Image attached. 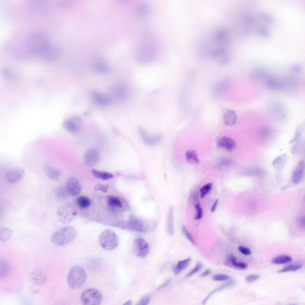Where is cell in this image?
Masks as SVG:
<instances>
[{"mask_svg": "<svg viewBox=\"0 0 305 305\" xmlns=\"http://www.w3.org/2000/svg\"><path fill=\"white\" fill-rule=\"evenodd\" d=\"M233 284V282L231 281H230L225 283L222 286H221L218 288H217L214 290L212 291L211 292L209 293L208 295L206 297L203 301L202 303L203 304H204L208 300V299L214 293L217 292L220 290L224 288L229 286L230 285H232Z\"/></svg>", "mask_w": 305, "mask_h": 305, "instance_id": "cell-40", "label": "cell"}, {"mask_svg": "<svg viewBox=\"0 0 305 305\" xmlns=\"http://www.w3.org/2000/svg\"><path fill=\"white\" fill-rule=\"evenodd\" d=\"M92 172L93 175L95 177L104 180H108L113 177V175L111 173L106 172L99 171L93 169Z\"/></svg>", "mask_w": 305, "mask_h": 305, "instance_id": "cell-29", "label": "cell"}, {"mask_svg": "<svg viewBox=\"0 0 305 305\" xmlns=\"http://www.w3.org/2000/svg\"><path fill=\"white\" fill-rule=\"evenodd\" d=\"M182 230L183 233L186 236V237L194 245L195 244V242L192 236L188 231L186 227L184 225H183L182 226Z\"/></svg>", "mask_w": 305, "mask_h": 305, "instance_id": "cell-49", "label": "cell"}, {"mask_svg": "<svg viewBox=\"0 0 305 305\" xmlns=\"http://www.w3.org/2000/svg\"><path fill=\"white\" fill-rule=\"evenodd\" d=\"M287 159V155L283 154L276 158L272 162V164L274 169L277 172H279L286 165Z\"/></svg>", "mask_w": 305, "mask_h": 305, "instance_id": "cell-23", "label": "cell"}, {"mask_svg": "<svg viewBox=\"0 0 305 305\" xmlns=\"http://www.w3.org/2000/svg\"><path fill=\"white\" fill-rule=\"evenodd\" d=\"M185 158L189 164H197L199 163V160L197 152L193 150H188L185 153Z\"/></svg>", "mask_w": 305, "mask_h": 305, "instance_id": "cell-27", "label": "cell"}, {"mask_svg": "<svg viewBox=\"0 0 305 305\" xmlns=\"http://www.w3.org/2000/svg\"><path fill=\"white\" fill-rule=\"evenodd\" d=\"M229 86V83L227 80H221L215 84L213 87V91L216 95H223L227 92Z\"/></svg>", "mask_w": 305, "mask_h": 305, "instance_id": "cell-20", "label": "cell"}, {"mask_svg": "<svg viewBox=\"0 0 305 305\" xmlns=\"http://www.w3.org/2000/svg\"><path fill=\"white\" fill-rule=\"evenodd\" d=\"M13 231L10 229L7 228H3L0 230V240L5 242L8 240L11 237Z\"/></svg>", "mask_w": 305, "mask_h": 305, "instance_id": "cell-33", "label": "cell"}, {"mask_svg": "<svg viewBox=\"0 0 305 305\" xmlns=\"http://www.w3.org/2000/svg\"><path fill=\"white\" fill-rule=\"evenodd\" d=\"M24 174V170L19 167L10 169L6 172L5 177L7 181L11 183H16L23 178Z\"/></svg>", "mask_w": 305, "mask_h": 305, "instance_id": "cell-11", "label": "cell"}, {"mask_svg": "<svg viewBox=\"0 0 305 305\" xmlns=\"http://www.w3.org/2000/svg\"><path fill=\"white\" fill-rule=\"evenodd\" d=\"M29 277L30 281L34 284L42 285L46 281V277L45 273L41 270L35 269L29 273Z\"/></svg>", "mask_w": 305, "mask_h": 305, "instance_id": "cell-13", "label": "cell"}, {"mask_svg": "<svg viewBox=\"0 0 305 305\" xmlns=\"http://www.w3.org/2000/svg\"><path fill=\"white\" fill-rule=\"evenodd\" d=\"M82 120L78 116H72L66 119L63 122V126L64 129L71 133H77L80 129Z\"/></svg>", "mask_w": 305, "mask_h": 305, "instance_id": "cell-7", "label": "cell"}, {"mask_svg": "<svg viewBox=\"0 0 305 305\" xmlns=\"http://www.w3.org/2000/svg\"><path fill=\"white\" fill-rule=\"evenodd\" d=\"M261 17L267 23H270L272 19L268 15L265 14H262Z\"/></svg>", "mask_w": 305, "mask_h": 305, "instance_id": "cell-54", "label": "cell"}, {"mask_svg": "<svg viewBox=\"0 0 305 305\" xmlns=\"http://www.w3.org/2000/svg\"><path fill=\"white\" fill-rule=\"evenodd\" d=\"M133 248L136 255L140 258L145 257L149 250L148 244L144 239L141 237L138 238L134 240Z\"/></svg>", "mask_w": 305, "mask_h": 305, "instance_id": "cell-8", "label": "cell"}, {"mask_svg": "<svg viewBox=\"0 0 305 305\" xmlns=\"http://www.w3.org/2000/svg\"><path fill=\"white\" fill-rule=\"evenodd\" d=\"M76 229L72 226L62 228L55 232L51 241L53 244L58 246L66 245L72 242L77 236Z\"/></svg>", "mask_w": 305, "mask_h": 305, "instance_id": "cell-2", "label": "cell"}, {"mask_svg": "<svg viewBox=\"0 0 305 305\" xmlns=\"http://www.w3.org/2000/svg\"><path fill=\"white\" fill-rule=\"evenodd\" d=\"M298 224L299 227L301 228H304L305 219L303 217H299L298 220Z\"/></svg>", "mask_w": 305, "mask_h": 305, "instance_id": "cell-53", "label": "cell"}, {"mask_svg": "<svg viewBox=\"0 0 305 305\" xmlns=\"http://www.w3.org/2000/svg\"><path fill=\"white\" fill-rule=\"evenodd\" d=\"M77 211L75 207L70 203H65L61 206L57 211L58 220L64 224L72 221L76 216Z\"/></svg>", "mask_w": 305, "mask_h": 305, "instance_id": "cell-5", "label": "cell"}, {"mask_svg": "<svg viewBox=\"0 0 305 305\" xmlns=\"http://www.w3.org/2000/svg\"><path fill=\"white\" fill-rule=\"evenodd\" d=\"M113 94L114 97L120 101L126 99L128 94L127 87L122 84H119L114 86L112 89Z\"/></svg>", "mask_w": 305, "mask_h": 305, "instance_id": "cell-17", "label": "cell"}, {"mask_svg": "<svg viewBox=\"0 0 305 305\" xmlns=\"http://www.w3.org/2000/svg\"><path fill=\"white\" fill-rule=\"evenodd\" d=\"M127 228L138 232L143 233L148 229L147 225L140 219L131 216L127 224Z\"/></svg>", "mask_w": 305, "mask_h": 305, "instance_id": "cell-10", "label": "cell"}, {"mask_svg": "<svg viewBox=\"0 0 305 305\" xmlns=\"http://www.w3.org/2000/svg\"><path fill=\"white\" fill-rule=\"evenodd\" d=\"M304 169V163L300 161L293 170L292 175V181L294 184L299 183L302 179Z\"/></svg>", "mask_w": 305, "mask_h": 305, "instance_id": "cell-19", "label": "cell"}, {"mask_svg": "<svg viewBox=\"0 0 305 305\" xmlns=\"http://www.w3.org/2000/svg\"><path fill=\"white\" fill-rule=\"evenodd\" d=\"M50 43L48 37L44 32L36 31L28 37L26 47L29 52L41 54Z\"/></svg>", "mask_w": 305, "mask_h": 305, "instance_id": "cell-1", "label": "cell"}, {"mask_svg": "<svg viewBox=\"0 0 305 305\" xmlns=\"http://www.w3.org/2000/svg\"><path fill=\"white\" fill-rule=\"evenodd\" d=\"M152 57L151 50L149 48L144 47L140 49L137 52L136 59L139 63L144 65L149 63Z\"/></svg>", "mask_w": 305, "mask_h": 305, "instance_id": "cell-12", "label": "cell"}, {"mask_svg": "<svg viewBox=\"0 0 305 305\" xmlns=\"http://www.w3.org/2000/svg\"><path fill=\"white\" fill-rule=\"evenodd\" d=\"M108 188L109 186L108 185L98 183L95 186L94 190L96 191H100L106 193L107 192Z\"/></svg>", "mask_w": 305, "mask_h": 305, "instance_id": "cell-46", "label": "cell"}, {"mask_svg": "<svg viewBox=\"0 0 305 305\" xmlns=\"http://www.w3.org/2000/svg\"><path fill=\"white\" fill-rule=\"evenodd\" d=\"M60 51L58 47L50 43L41 54L43 58L48 61H54L59 57Z\"/></svg>", "mask_w": 305, "mask_h": 305, "instance_id": "cell-9", "label": "cell"}, {"mask_svg": "<svg viewBox=\"0 0 305 305\" xmlns=\"http://www.w3.org/2000/svg\"><path fill=\"white\" fill-rule=\"evenodd\" d=\"M91 96L94 101L100 105H108L112 102V99L108 95L97 91L92 92Z\"/></svg>", "mask_w": 305, "mask_h": 305, "instance_id": "cell-16", "label": "cell"}, {"mask_svg": "<svg viewBox=\"0 0 305 305\" xmlns=\"http://www.w3.org/2000/svg\"><path fill=\"white\" fill-rule=\"evenodd\" d=\"M304 146L303 141L298 140L292 147L290 151L293 154H298L302 151Z\"/></svg>", "mask_w": 305, "mask_h": 305, "instance_id": "cell-37", "label": "cell"}, {"mask_svg": "<svg viewBox=\"0 0 305 305\" xmlns=\"http://www.w3.org/2000/svg\"><path fill=\"white\" fill-rule=\"evenodd\" d=\"M191 260V259L189 257L179 261L177 265L173 267L174 274L176 275L179 274L187 266Z\"/></svg>", "mask_w": 305, "mask_h": 305, "instance_id": "cell-28", "label": "cell"}, {"mask_svg": "<svg viewBox=\"0 0 305 305\" xmlns=\"http://www.w3.org/2000/svg\"><path fill=\"white\" fill-rule=\"evenodd\" d=\"M259 136L260 138L264 140H267L270 138L272 135L271 130L267 128L262 129L259 131Z\"/></svg>", "mask_w": 305, "mask_h": 305, "instance_id": "cell-38", "label": "cell"}, {"mask_svg": "<svg viewBox=\"0 0 305 305\" xmlns=\"http://www.w3.org/2000/svg\"><path fill=\"white\" fill-rule=\"evenodd\" d=\"M213 185L212 183H208L203 186L200 189V196L202 198L209 192L211 190Z\"/></svg>", "mask_w": 305, "mask_h": 305, "instance_id": "cell-43", "label": "cell"}, {"mask_svg": "<svg viewBox=\"0 0 305 305\" xmlns=\"http://www.w3.org/2000/svg\"><path fill=\"white\" fill-rule=\"evenodd\" d=\"M87 278L86 273L84 269L79 265L72 267L68 274L67 281L69 287L76 289L82 287Z\"/></svg>", "mask_w": 305, "mask_h": 305, "instance_id": "cell-3", "label": "cell"}, {"mask_svg": "<svg viewBox=\"0 0 305 305\" xmlns=\"http://www.w3.org/2000/svg\"><path fill=\"white\" fill-rule=\"evenodd\" d=\"M9 270V264L7 261L4 259L0 260V278H4L8 273Z\"/></svg>", "mask_w": 305, "mask_h": 305, "instance_id": "cell-30", "label": "cell"}, {"mask_svg": "<svg viewBox=\"0 0 305 305\" xmlns=\"http://www.w3.org/2000/svg\"><path fill=\"white\" fill-rule=\"evenodd\" d=\"M69 193L66 188L63 187H60L58 188L56 191L57 197L60 199H65L68 196Z\"/></svg>", "mask_w": 305, "mask_h": 305, "instance_id": "cell-41", "label": "cell"}, {"mask_svg": "<svg viewBox=\"0 0 305 305\" xmlns=\"http://www.w3.org/2000/svg\"><path fill=\"white\" fill-rule=\"evenodd\" d=\"M202 267V264L201 263L198 262L196 266L187 275V276L189 277L195 274L200 270Z\"/></svg>", "mask_w": 305, "mask_h": 305, "instance_id": "cell-47", "label": "cell"}, {"mask_svg": "<svg viewBox=\"0 0 305 305\" xmlns=\"http://www.w3.org/2000/svg\"><path fill=\"white\" fill-rule=\"evenodd\" d=\"M239 251L242 254L245 255H249L251 252L248 248L243 246H239L238 248Z\"/></svg>", "mask_w": 305, "mask_h": 305, "instance_id": "cell-51", "label": "cell"}, {"mask_svg": "<svg viewBox=\"0 0 305 305\" xmlns=\"http://www.w3.org/2000/svg\"><path fill=\"white\" fill-rule=\"evenodd\" d=\"M291 257L286 255H281L274 258L271 260V263L274 264H281L289 262L292 261Z\"/></svg>", "mask_w": 305, "mask_h": 305, "instance_id": "cell-31", "label": "cell"}, {"mask_svg": "<svg viewBox=\"0 0 305 305\" xmlns=\"http://www.w3.org/2000/svg\"><path fill=\"white\" fill-rule=\"evenodd\" d=\"M171 281V278H169L167 280L158 288V290H161L167 286Z\"/></svg>", "mask_w": 305, "mask_h": 305, "instance_id": "cell-55", "label": "cell"}, {"mask_svg": "<svg viewBox=\"0 0 305 305\" xmlns=\"http://www.w3.org/2000/svg\"><path fill=\"white\" fill-rule=\"evenodd\" d=\"M100 158V154L98 150L91 148L87 150L85 154L84 160L86 163L90 166L96 164Z\"/></svg>", "mask_w": 305, "mask_h": 305, "instance_id": "cell-15", "label": "cell"}, {"mask_svg": "<svg viewBox=\"0 0 305 305\" xmlns=\"http://www.w3.org/2000/svg\"><path fill=\"white\" fill-rule=\"evenodd\" d=\"M225 263L227 266L239 270L246 269L248 266L245 263L237 261L236 257L233 254L228 256Z\"/></svg>", "mask_w": 305, "mask_h": 305, "instance_id": "cell-22", "label": "cell"}, {"mask_svg": "<svg viewBox=\"0 0 305 305\" xmlns=\"http://www.w3.org/2000/svg\"><path fill=\"white\" fill-rule=\"evenodd\" d=\"M94 69L97 72L101 74H106L109 71V69L108 66L103 63L96 64Z\"/></svg>", "mask_w": 305, "mask_h": 305, "instance_id": "cell-39", "label": "cell"}, {"mask_svg": "<svg viewBox=\"0 0 305 305\" xmlns=\"http://www.w3.org/2000/svg\"><path fill=\"white\" fill-rule=\"evenodd\" d=\"M260 277V275L258 274H251L247 276L245 278L246 281L248 282H251L258 279Z\"/></svg>", "mask_w": 305, "mask_h": 305, "instance_id": "cell-50", "label": "cell"}, {"mask_svg": "<svg viewBox=\"0 0 305 305\" xmlns=\"http://www.w3.org/2000/svg\"><path fill=\"white\" fill-rule=\"evenodd\" d=\"M211 273V271L209 270H206L201 273L200 275L201 277H204L207 276L209 275Z\"/></svg>", "mask_w": 305, "mask_h": 305, "instance_id": "cell-57", "label": "cell"}, {"mask_svg": "<svg viewBox=\"0 0 305 305\" xmlns=\"http://www.w3.org/2000/svg\"><path fill=\"white\" fill-rule=\"evenodd\" d=\"M106 198L107 203L110 206L118 208L122 207V202L118 197L113 196H108Z\"/></svg>", "mask_w": 305, "mask_h": 305, "instance_id": "cell-32", "label": "cell"}, {"mask_svg": "<svg viewBox=\"0 0 305 305\" xmlns=\"http://www.w3.org/2000/svg\"><path fill=\"white\" fill-rule=\"evenodd\" d=\"M249 172L251 174L260 177L263 175L264 171L261 167L257 166H253L249 169Z\"/></svg>", "mask_w": 305, "mask_h": 305, "instance_id": "cell-36", "label": "cell"}, {"mask_svg": "<svg viewBox=\"0 0 305 305\" xmlns=\"http://www.w3.org/2000/svg\"><path fill=\"white\" fill-rule=\"evenodd\" d=\"M292 68L294 70L296 71H300L301 69V66L297 64L292 65L291 66Z\"/></svg>", "mask_w": 305, "mask_h": 305, "instance_id": "cell-58", "label": "cell"}, {"mask_svg": "<svg viewBox=\"0 0 305 305\" xmlns=\"http://www.w3.org/2000/svg\"><path fill=\"white\" fill-rule=\"evenodd\" d=\"M139 130L142 140L147 144L153 145L159 142L161 140L162 136L160 134L150 136L141 127H139Z\"/></svg>", "mask_w": 305, "mask_h": 305, "instance_id": "cell-18", "label": "cell"}, {"mask_svg": "<svg viewBox=\"0 0 305 305\" xmlns=\"http://www.w3.org/2000/svg\"><path fill=\"white\" fill-rule=\"evenodd\" d=\"M66 188L69 193L72 196L78 195L81 190V186L77 179L75 178L71 177L67 180Z\"/></svg>", "mask_w": 305, "mask_h": 305, "instance_id": "cell-14", "label": "cell"}, {"mask_svg": "<svg viewBox=\"0 0 305 305\" xmlns=\"http://www.w3.org/2000/svg\"><path fill=\"white\" fill-rule=\"evenodd\" d=\"M218 147L223 148L229 151L234 150L236 147L235 142L231 138L226 136L220 137L217 142Z\"/></svg>", "mask_w": 305, "mask_h": 305, "instance_id": "cell-21", "label": "cell"}, {"mask_svg": "<svg viewBox=\"0 0 305 305\" xmlns=\"http://www.w3.org/2000/svg\"><path fill=\"white\" fill-rule=\"evenodd\" d=\"M302 126V125H300L296 128L294 136L290 141L289 142L290 144H291L299 140L302 134L303 129Z\"/></svg>", "mask_w": 305, "mask_h": 305, "instance_id": "cell-42", "label": "cell"}, {"mask_svg": "<svg viewBox=\"0 0 305 305\" xmlns=\"http://www.w3.org/2000/svg\"><path fill=\"white\" fill-rule=\"evenodd\" d=\"M237 119V115L235 111L233 110L227 111L223 116V121L224 124L227 126H232L236 123Z\"/></svg>", "mask_w": 305, "mask_h": 305, "instance_id": "cell-25", "label": "cell"}, {"mask_svg": "<svg viewBox=\"0 0 305 305\" xmlns=\"http://www.w3.org/2000/svg\"><path fill=\"white\" fill-rule=\"evenodd\" d=\"M44 172L46 175L49 178L57 180L61 175L60 171L54 168L49 163H47L44 166Z\"/></svg>", "mask_w": 305, "mask_h": 305, "instance_id": "cell-24", "label": "cell"}, {"mask_svg": "<svg viewBox=\"0 0 305 305\" xmlns=\"http://www.w3.org/2000/svg\"><path fill=\"white\" fill-rule=\"evenodd\" d=\"M173 222V208L170 206L168 211L166 224L167 232L170 235H173L174 232Z\"/></svg>", "mask_w": 305, "mask_h": 305, "instance_id": "cell-26", "label": "cell"}, {"mask_svg": "<svg viewBox=\"0 0 305 305\" xmlns=\"http://www.w3.org/2000/svg\"><path fill=\"white\" fill-rule=\"evenodd\" d=\"M124 305H131L132 304V302L130 300H129L126 301L124 304Z\"/></svg>", "mask_w": 305, "mask_h": 305, "instance_id": "cell-59", "label": "cell"}, {"mask_svg": "<svg viewBox=\"0 0 305 305\" xmlns=\"http://www.w3.org/2000/svg\"><path fill=\"white\" fill-rule=\"evenodd\" d=\"M302 265L300 264H295L289 265L285 266L278 271V273H283L290 271H294L298 270L301 268Z\"/></svg>", "mask_w": 305, "mask_h": 305, "instance_id": "cell-35", "label": "cell"}, {"mask_svg": "<svg viewBox=\"0 0 305 305\" xmlns=\"http://www.w3.org/2000/svg\"><path fill=\"white\" fill-rule=\"evenodd\" d=\"M150 300V298L149 295L145 294L143 295L140 300L138 302L137 305H146L148 304Z\"/></svg>", "mask_w": 305, "mask_h": 305, "instance_id": "cell-48", "label": "cell"}, {"mask_svg": "<svg viewBox=\"0 0 305 305\" xmlns=\"http://www.w3.org/2000/svg\"><path fill=\"white\" fill-rule=\"evenodd\" d=\"M257 31L259 34L262 35L266 37H268L270 36V33L266 29L259 27L258 28Z\"/></svg>", "mask_w": 305, "mask_h": 305, "instance_id": "cell-52", "label": "cell"}, {"mask_svg": "<svg viewBox=\"0 0 305 305\" xmlns=\"http://www.w3.org/2000/svg\"><path fill=\"white\" fill-rule=\"evenodd\" d=\"M195 208L197 211L195 219L198 220L201 219L203 217V210L199 203H197L195 205Z\"/></svg>", "mask_w": 305, "mask_h": 305, "instance_id": "cell-45", "label": "cell"}, {"mask_svg": "<svg viewBox=\"0 0 305 305\" xmlns=\"http://www.w3.org/2000/svg\"><path fill=\"white\" fill-rule=\"evenodd\" d=\"M230 278V276L226 275L217 274H216L212 276V279L216 281H224Z\"/></svg>", "mask_w": 305, "mask_h": 305, "instance_id": "cell-44", "label": "cell"}, {"mask_svg": "<svg viewBox=\"0 0 305 305\" xmlns=\"http://www.w3.org/2000/svg\"><path fill=\"white\" fill-rule=\"evenodd\" d=\"M102 299L101 292L97 289L90 288L86 289L82 293L81 300L85 305H98Z\"/></svg>", "mask_w": 305, "mask_h": 305, "instance_id": "cell-6", "label": "cell"}, {"mask_svg": "<svg viewBox=\"0 0 305 305\" xmlns=\"http://www.w3.org/2000/svg\"><path fill=\"white\" fill-rule=\"evenodd\" d=\"M77 203L80 208L85 209L89 207L90 206L91 201L88 197L84 196H81L77 198Z\"/></svg>", "mask_w": 305, "mask_h": 305, "instance_id": "cell-34", "label": "cell"}, {"mask_svg": "<svg viewBox=\"0 0 305 305\" xmlns=\"http://www.w3.org/2000/svg\"><path fill=\"white\" fill-rule=\"evenodd\" d=\"M99 241L101 246L108 251L115 250L119 244V239L117 235L114 231L110 229H106L101 233Z\"/></svg>", "mask_w": 305, "mask_h": 305, "instance_id": "cell-4", "label": "cell"}, {"mask_svg": "<svg viewBox=\"0 0 305 305\" xmlns=\"http://www.w3.org/2000/svg\"><path fill=\"white\" fill-rule=\"evenodd\" d=\"M218 199H217L215 200V202L212 206L211 209V211L212 212H214L216 208L217 204L218 202Z\"/></svg>", "mask_w": 305, "mask_h": 305, "instance_id": "cell-56", "label": "cell"}]
</instances>
